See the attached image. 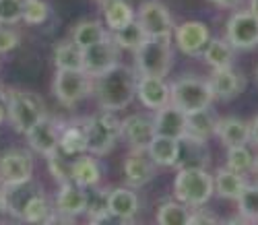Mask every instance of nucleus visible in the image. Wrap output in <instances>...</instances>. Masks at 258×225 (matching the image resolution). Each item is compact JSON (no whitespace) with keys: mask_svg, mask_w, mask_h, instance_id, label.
I'll return each mask as SVG.
<instances>
[{"mask_svg":"<svg viewBox=\"0 0 258 225\" xmlns=\"http://www.w3.org/2000/svg\"><path fill=\"white\" fill-rule=\"evenodd\" d=\"M137 79L139 73L133 66L114 64L110 71L93 79V93L101 109L120 111L126 109L137 97Z\"/></svg>","mask_w":258,"mask_h":225,"instance_id":"1","label":"nucleus"},{"mask_svg":"<svg viewBox=\"0 0 258 225\" xmlns=\"http://www.w3.org/2000/svg\"><path fill=\"white\" fill-rule=\"evenodd\" d=\"M174 192L190 209L203 207L215 192V180L205 167H180L174 180Z\"/></svg>","mask_w":258,"mask_h":225,"instance_id":"2","label":"nucleus"},{"mask_svg":"<svg viewBox=\"0 0 258 225\" xmlns=\"http://www.w3.org/2000/svg\"><path fill=\"white\" fill-rule=\"evenodd\" d=\"M87 151L93 155H107L120 139V120L116 111L99 109L83 122Z\"/></svg>","mask_w":258,"mask_h":225,"instance_id":"3","label":"nucleus"},{"mask_svg":"<svg viewBox=\"0 0 258 225\" xmlns=\"http://www.w3.org/2000/svg\"><path fill=\"white\" fill-rule=\"evenodd\" d=\"M213 99H215V95L211 91L209 81H203L195 75L180 77L169 85V103L182 109L184 114L209 107L213 103Z\"/></svg>","mask_w":258,"mask_h":225,"instance_id":"4","label":"nucleus"},{"mask_svg":"<svg viewBox=\"0 0 258 225\" xmlns=\"http://www.w3.org/2000/svg\"><path fill=\"white\" fill-rule=\"evenodd\" d=\"M171 37H147L135 50V64L139 75L165 77L171 69Z\"/></svg>","mask_w":258,"mask_h":225,"instance_id":"5","label":"nucleus"},{"mask_svg":"<svg viewBox=\"0 0 258 225\" xmlns=\"http://www.w3.org/2000/svg\"><path fill=\"white\" fill-rule=\"evenodd\" d=\"M7 116L17 132L25 134L37 120L46 116V105L29 91H11L7 95Z\"/></svg>","mask_w":258,"mask_h":225,"instance_id":"6","label":"nucleus"},{"mask_svg":"<svg viewBox=\"0 0 258 225\" xmlns=\"http://www.w3.org/2000/svg\"><path fill=\"white\" fill-rule=\"evenodd\" d=\"M52 93L62 105L73 107L93 93V77L89 73H85L83 69L81 71H56V77L52 83Z\"/></svg>","mask_w":258,"mask_h":225,"instance_id":"7","label":"nucleus"},{"mask_svg":"<svg viewBox=\"0 0 258 225\" xmlns=\"http://www.w3.org/2000/svg\"><path fill=\"white\" fill-rule=\"evenodd\" d=\"M120 58V48L114 41L112 35H103L99 41L91 43V46L83 48V71L89 73L93 79L99 77L101 73L110 71L114 64H118Z\"/></svg>","mask_w":258,"mask_h":225,"instance_id":"8","label":"nucleus"},{"mask_svg":"<svg viewBox=\"0 0 258 225\" xmlns=\"http://www.w3.org/2000/svg\"><path fill=\"white\" fill-rule=\"evenodd\" d=\"M135 19L145 29L147 37H171V33H174L171 15L159 0H145L135 13Z\"/></svg>","mask_w":258,"mask_h":225,"instance_id":"9","label":"nucleus"},{"mask_svg":"<svg viewBox=\"0 0 258 225\" xmlns=\"http://www.w3.org/2000/svg\"><path fill=\"white\" fill-rule=\"evenodd\" d=\"M225 39L231 43L233 50L258 48V17H254L250 11L233 13L227 21Z\"/></svg>","mask_w":258,"mask_h":225,"instance_id":"10","label":"nucleus"},{"mask_svg":"<svg viewBox=\"0 0 258 225\" xmlns=\"http://www.w3.org/2000/svg\"><path fill=\"white\" fill-rule=\"evenodd\" d=\"M33 157L23 149H9L0 155V184L15 186L29 182L33 176Z\"/></svg>","mask_w":258,"mask_h":225,"instance_id":"11","label":"nucleus"},{"mask_svg":"<svg viewBox=\"0 0 258 225\" xmlns=\"http://www.w3.org/2000/svg\"><path fill=\"white\" fill-rule=\"evenodd\" d=\"M155 178V163L147 149H131L124 161V180L131 188H143Z\"/></svg>","mask_w":258,"mask_h":225,"instance_id":"12","label":"nucleus"},{"mask_svg":"<svg viewBox=\"0 0 258 225\" xmlns=\"http://www.w3.org/2000/svg\"><path fill=\"white\" fill-rule=\"evenodd\" d=\"M25 137H27V143L29 147L39 153V155H50L58 149V141H60V126H58V120L56 118H50L48 114L37 120L27 132H25Z\"/></svg>","mask_w":258,"mask_h":225,"instance_id":"13","label":"nucleus"},{"mask_svg":"<svg viewBox=\"0 0 258 225\" xmlns=\"http://www.w3.org/2000/svg\"><path fill=\"white\" fill-rule=\"evenodd\" d=\"M120 137L131 149H147L155 137L153 118L145 114H133L120 122Z\"/></svg>","mask_w":258,"mask_h":225,"instance_id":"14","label":"nucleus"},{"mask_svg":"<svg viewBox=\"0 0 258 225\" xmlns=\"http://www.w3.org/2000/svg\"><path fill=\"white\" fill-rule=\"evenodd\" d=\"M174 33H176V43L180 52H184L186 56H201L211 39L209 27L203 21H186V23L176 27Z\"/></svg>","mask_w":258,"mask_h":225,"instance_id":"15","label":"nucleus"},{"mask_svg":"<svg viewBox=\"0 0 258 225\" xmlns=\"http://www.w3.org/2000/svg\"><path fill=\"white\" fill-rule=\"evenodd\" d=\"M209 85H211V91H213L215 99L229 101V99L238 97L244 91L246 79L242 77V73L233 71L231 66H227V69H213Z\"/></svg>","mask_w":258,"mask_h":225,"instance_id":"16","label":"nucleus"},{"mask_svg":"<svg viewBox=\"0 0 258 225\" xmlns=\"http://www.w3.org/2000/svg\"><path fill=\"white\" fill-rule=\"evenodd\" d=\"M137 97L149 109H159L169 103V85L163 77L139 75L137 79Z\"/></svg>","mask_w":258,"mask_h":225,"instance_id":"17","label":"nucleus"},{"mask_svg":"<svg viewBox=\"0 0 258 225\" xmlns=\"http://www.w3.org/2000/svg\"><path fill=\"white\" fill-rule=\"evenodd\" d=\"M217 116L215 111L209 107L203 109H195L186 114V126H184V137L182 139H190V141H199V143H207L211 137H215V128H217Z\"/></svg>","mask_w":258,"mask_h":225,"instance_id":"18","label":"nucleus"},{"mask_svg":"<svg viewBox=\"0 0 258 225\" xmlns=\"http://www.w3.org/2000/svg\"><path fill=\"white\" fill-rule=\"evenodd\" d=\"M87 209V192L85 188L77 186L75 182H67L60 186V192L56 196V215H62L67 219H73L77 215H83Z\"/></svg>","mask_w":258,"mask_h":225,"instance_id":"19","label":"nucleus"},{"mask_svg":"<svg viewBox=\"0 0 258 225\" xmlns=\"http://www.w3.org/2000/svg\"><path fill=\"white\" fill-rule=\"evenodd\" d=\"M184 126H186V114L182 109H178L176 105L167 103V105L155 109V116H153L155 134H163V137H171V139H182Z\"/></svg>","mask_w":258,"mask_h":225,"instance_id":"20","label":"nucleus"},{"mask_svg":"<svg viewBox=\"0 0 258 225\" xmlns=\"http://www.w3.org/2000/svg\"><path fill=\"white\" fill-rule=\"evenodd\" d=\"M107 211L112 219L131 221L139 213V196L133 188H114L107 192Z\"/></svg>","mask_w":258,"mask_h":225,"instance_id":"21","label":"nucleus"},{"mask_svg":"<svg viewBox=\"0 0 258 225\" xmlns=\"http://www.w3.org/2000/svg\"><path fill=\"white\" fill-rule=\"evenodd\" d=\"M215 134L221 139V143L225 147H238V145H246L250 141V122L235 118V116H227V118H219L217 120V128Z\"/></svg>","mask_w":258,"mask_h":225,"instance_id":"22","label":"nucleus"},{"mask_svg":"<svg viewBox=\"0 0 258 225\" xmlns=\"http://www.w3.org/2000/svg\"><path fill=\"white\" fill-rule=\"evenodd\" d=\"M149 155L155 165L161 167H176L178 157H180V139L163 137V134H155L147 147Z\"/></svg>","mask_w":258,"mask_h":225,"instance_id":"23","label":"nucleus"},{"mask_svg":"<svg viewBox=\"0 0 258 225\" xmlns=\"http://www.w3.org/2000/svg\"><path fill=\"white\" fill-rule=\"evenodd\" d=\"M71 180L81 188H95L101 180V167L93 157L77 155V159L71 163Z\"/></svg>","mask_w":258,"mask_h":225,"instance_id":"24","label":"nucleus"},{"mask_svg":"<svg viewBox=\"0 0 258 225\" xmlns=\"http://www.w3.org/2000/svg\"><path fill=\"white\" fill-rule=\"evenodd\" d=\"M213 180H215V192H217L221 198H227V200H235L248 184L242 174L233 172L229 167L217 170V174L213 176Z\"/></svg>","mask_w":258,"mask_h":225,"instance_id":"25","label":"nucleus"},{"mask_svg":"<svg viewBox=\"0 0 258 225\" xmlns=\"http://www.w3.org/2000/svg\"><path fill=\"white\" fill-rule=\"evenodd\" d=\"M101 11L105 25L112 31L124 27L135 19V9L128 5V0H101Z\"/></svg>","mask_w":258,"mask_h":225,"instance_id":"26","label":"nucleus"},{"mask_svg":"<svg viewBox=\"0 0 258 225\" xmlns=\"http://www.w3.org/2000/svg\"><path fill=\"white\" fill-rule=\"evenodd\" d=\"M203 58L207 60L211 69H227V66L233 64V48L227 39L211 37L203 50Z\"/></svg>","mask_w":258,"mask_h":225,"instance_id":"27","label":"nucleus"},{"mask_svg":"<svg viewBox=\"0 0 258 225\" xmlns=\"http://www.w3.org/2000/svg\"><path fill=\"white\" fill-rule=\"evenodd\" d=\"M209 163V153L207 143L180 139V157H178V167H207Z\"/></svg>","mask_w":258,"mask_h":225,"instance_id":"28","label":"nucleus"},{"mask_svg":"<svg viewBox=\"0 0 258 225\" xmlns=\"http://www.w3.org/2000/svg\"><path fill=\"white\" fill-rule=\"evenodd\" d=\"M54 64H56V71H81L83 48H79L73 39L58 43L54 48Z\"/></svg>","mask_w":258,"mask_h":225,"instance_id":"29","label":"nucleus"},{"mask_svg":"<svg viewBox=\"0 0 258 225\" xmlns=\"http://www.w3.org/2000/svg\"><path fill=\"white\" fill-rule=\"evenodd\" d=\"M58 149L67 155V157H77L87 151V141H85V130L83 124H71L67 128L60 130V141H58Z\"/></svg>","mask_w":258,"mask_h":225,"instance_id":"30","label":"nucleus"},{"mask_svg":"<svg viewBox=\"0 0 258 225\" xmlns=\"http://www.w3.org/2000/svg\"><path fill=\"white\" fill-rule=\"evenodd\" d=\"M52 213H54V209L50 207L48 198L37 190V192H33V194L27 198V202L23 205V209H21L19 219L31 221V223H48V219H50Z\"/></svg>","mask_w":258,"mask_h":225,"instance_id":"31","label":"nucleus"},{"mask_svg":"<svg viewBox=\"0 0 258 225\" xmlns=\"http://www.w3.org/2000/svg\"><path fill=\"white\" fill-rule=\"evenodd\" d=\"M112 37H114V41L118 43L120 50H131V52H135V50L141 46V43L147 39V33H145V29L141 27L139 21L133 19L131 23H126L124 27L112 31Z\"/></svg>","mask_w":258,"mask_h":225,"instance_id":"32","label":"nucleus"},{"mask_svg":"<svg viewBox=\"0 0 258 225\" xmlns=\"http://www.w3.org/2000/svg\"><path fill=\"white\" fill-rule=\"evenodd\" d=\"M105 35V29L99 21L95 19H87V21H79V23L73 27V33H71V39L77 43L79 48H87L91 43L99 41L101 37Z\"/></svg>","mask_w":258,"mask_h":225,"instance_id":"33","label":"nucleus"},{"mask_svg":"<svg viewBox=\"0 0 258 225\" xmlns=\"http://www.w3.org/2000/svg\"><path fill=\"white\" fill-rule=\"evenodd\" d=\"M190 217V207L184 202H163L157 209V223L161 225H186Z\"/></svg>","mask_w":258,"mask_h":225,"instance_id":"34","label":"nucleus"},{"mask_svg":"<svg viewBox=\"0 0 258 225\" xmlns=\"http://www.w3.org/2000/svg\"><path fill=\"white\" fill-rule=\"evenodd\" d=\"M235 202H238V213L244 221H258V184H246Z\"/></svg>","mask_w":258,"mask_h":225,"instance_id":"35","label":"nucleus"},{"mask_svg":"<svg viewBox=\"0 0 258 225\" xmlns=\"http://www.w3.org/2000/svg\"><path fill=\"white\" fill-rule=\"evenodd\" d=\"M254 155L246 149V145H238V147H227V167L238 172L242 176H246L248 172L254 170Z\"/></svg>","mask_w":258,"mask_h":225,"instance_id":"36","label":"nucleus"},{"mask_svg":"<svg viewBox=\"0 0 258 225\" xmlns=\"http://www.w3.org/2000/svg\"><path fill=\"white\" fill-rule=\"evenodd\" d=\"M89 221H107L112 219L110 211H107V192L101 190H91L87 192V209H85Z\"/></svg>","mask_w":258,"mask_h":225,"instance_id":"37","label":"nucleus"},{"mask_svg":"<svg viewBox=\"0 0 258 225\" xmlns=\"http://www.w3.org/2000/svg\"><path fill=\"white\" fill-rule=\"evenodd\" d=\"M50 17V5L46 0H25L23 3V21L29 25H41Z\"/></svg>","mask_w":258,"mask_h":225,"instance_id":"38","label":"nucleus"},{"mask_svg":"<svg viewBox=\"0 0 258 225\" xmlns=\"http://www.w3.org/2000/svg\"><path fill=\"white\" fill-rule=\"evenodd\" d=\"M46 159H48V170L50 174L56 178V182L62 186V184H67V182H73L71 180V163L64 159V153L60 149H56L54 153L46 155Z\"/></svg>","mask_w":258,"mask_h":225,"instance_id":"39","label":"nucleus"},{"mask_svg":"<svg viewBox=\"0 0 258 225\" xmlns=\"http://www.w3.org/2000/svg\"><path fill=\"white\" fill-rule=\"evenodd\" d=\"M25 0H0V25H17L23 21Z\"/></svg>","mask_w":258,"mask_h":225,"instance_id":"40","label":"nucleus"},{"mask_svg":"<svg viewBox=\"0 0 258 225\" xmlns=\"http://www.w3.org/2000/svg\"><path fill=\"white\" fill-rule=\"evenodd\" d=\"M21 43V35L19 31L11 29V27H3L0 25V54H9L13 52Z\"/></svg>","mask_w":258,"mask_h":225,"instance_id":"41","label":"nucleus"},{"mask_svg":"<svg viewBox=\"0 0 258 225\" xmlns=\"http://www.w3.org/2000/svg\"><path fill=\"white\" fill-rule=\"evenodd\" d=\"M197 213H190L188 217V223H215L217 221V217L207 213V209H201V207H195Z\"/></svg>","mask_w":258,"mask_h":225,"instance_id":"42","label":"nucleus"},{"mask_svg":"<svg viewBox=\"0 0 258 225\" xmlns=\"http://www.w3.org/2000/svg\"><path fill=\"white\" fill-rule=\"evenodd\" d=\"M211 3L221 7V9H235V7L242 3V0H211Z\"/></svg>","mask_w":258,"mask_h":225,"instance_id":"43","label":"nucleus"},{"mask_svg":"<svg viewBox=\"0 0 258 225\" xmlns=\"http://www.w3.org/2000/svg\"><path fill=\"white\" fill-rule=\"evenodd\" d=\"M250 141L258 147V116L250 122Z\"/></svg>","mask_w":258,"mask_h":225,"instance_id":"44","label":"nucleus"},{"mask_svg":"<svg viewBox=\"0 0 258 225\" xmlns=\"http://www.w3.org/2000/svg\"><path fill=\"white\" fill-rule=\"evenodd\" d=\"M7 211V190L5 186H0V213Z\"/></svg>","mask_w":258,"mask_h":225,"instance_id":"45","label":"nucleus"},{"mask_svg":"<svg viewBox=\"0 0 258 225\" xmlns=\"http://www.w3.org/2000/svg\"><path fill=\"white\" fill-rule=\"evenodd\" d=\"M254 17H258V0H250V9H248Z\"/></svg>","mask_w":258,"mask_h":225,"instance_id":"46","label":"nucleus"},{"mask_svg":"<svg viewBox=\"0 0 258 225\" xmlns=\"http://www.w3.org/2000/svg\"><path fill=\"white\" fill-rule=\"evenodd\" d=\"M7 118V105L0 103V124H3V120Z\"/></svg>","mask_w":258,"mask_h":225,"instance_id":"47","label":"nucleus"},{"mask_svg":"<svg viewBox=\"0 0 258 225\" xmlns=\"http://www.w3.org/2000/svg\"><path fill=\"white\" fill-rule=\"evenodd\" d=\"M252 172H254V174H256V184H258V159H256V161H254V170H252Z\"/></svg>","mask_w":258,"mask_h":225,"instance_id":"48","label":"nucleus"},{"mask_svg":"<svg viewBox=\"0 0 258 225\" xmlns=\"http://www.w3.org/2000/svg\"><path fill=\"white\" fill-rule=\"evenodd\" d=\"M256 77H258V71H256Z\"/></svg>","mask_w":258,"mask_h":225,"instance_id":"49","label":"nucleus"}]
</instances>
